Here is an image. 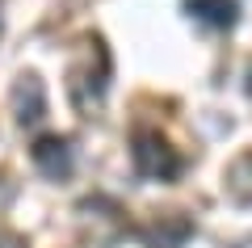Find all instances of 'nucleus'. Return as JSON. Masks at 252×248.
<instances>
[{
	"label": "nucleus",
	"mask_w": 252,
	"mask_h": 248,
	"mask_svg": "<svg viewBox=\"0 0 252 248\" xmlns=\"http://www.w3.org/2000/svg\"><path fill=\"white\" fill-rule=\"evenodd\" d=\"M130 160H135V173L147 177V181H172L185 169V160L177 156V147H172L160 131H135Z\"/></svg>",
	"instance_id": "nucleus-1"
},
{
	"label": "nucleus",
	"mask_w": 252,
	"mask_h": 248,
	"mask_svg": "<svg viewBox=\"0 0 252 248\" xmlns=\"http://www.w3.org/2000/svg\"><path fill=\"white\" fill-rule=\"evenodd\" d=\"M13 118H17L21 126H38L46 118V84L34 76V71H21L17 80H13Z\"/></svg>",
	"instance_id": "nucleus-2"
},
{
	"label": "nucleus",
	"mask_w": 252,
	"mask_h": 248,
	"mask_svg": "<svg viewBox=\"0 0 252 248\" xmlns=\"http://www.w3.org/2000/svg\"><path fill=\"white\" fill-rule=\"evenodd\" d=\"M30 156H34V169L42 173V177H51V181L72 177L76 151H72V143L59 139V135H46V139H38L34 147H30Z\"/></svg>",
	"instance_id": "nucleus-3"
},
{
	"label": "nucleus",
	"mask_w": 252,
	"mask_h": 248,
	"mask_svg": "<svg viewBox=\"0 0 252 248\" xmlns=\"http://www.w3.org/2000/svg\"><path fill=\"white\" fill-rule=\"evenodd\" d=\"M189 236H193V223H189L185 214H160V219L147 227V244L152 248H181Z\"/></svg>",
	"instance_id": "nucleus-4"
},
{
	"label": "nucleus",
	"mask_w": 252,
	"mask_h": 248,
	"mask_svg": "<svg viewBox=\"0 0 252 248\" xmlns=\"http://www.w3.org/2000/svg\"><path fill=\"white\" fill-rule=\"evenodd\" d=\"M185 9L206 26H219V30L235 26V0H185Z\"/></svg>",
	"instance_id": "nucleus-5"
},
{
	"label": "nucleus",
	"mask_w": 252,
	"mask_h": 248,
	"mask_svg": "<svg viewBox=\"0 0 252 248\" xmlns=\"http://www.w3.org/2000/svg\"><path fill=\"white\" fill-rule=\"evenodd\" d=\"M227 194L240 206H252V151H244L231 169H227Z\"/></svg>",
	"instance_id": "nucleus-6"
},
{
	"label": "nucleus",
	"mask_w": 252,
	"mask_h": 248,
	"mask_svg": "<svg viewBox=\"0 0 252 248\" xmlns=\"http://www.w3.org/2000/svg\"><path fill=\"white\" fill-rule=\"evenodd\" d=\"M0 248H30V244L17 236V231H0Z\"/></svg>",
	"instance_id": "nucleus-7"
},
{
	"label": "nucleus",
	"mask_w": 252,
	"mask_h": 248,
	"mask_svg": "<svg viewBox=\"0 0 252 248\" xmlns=\"http://www.w3.org/2000/svg\"><path fill=\"white\" fill-rule=\"evenodd\" d=\"M0 30H4V26H0Z\"/></svg>",
	"instance_id": "nucleus-8"
}]
</instances>
